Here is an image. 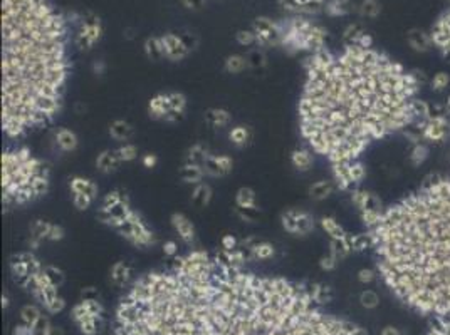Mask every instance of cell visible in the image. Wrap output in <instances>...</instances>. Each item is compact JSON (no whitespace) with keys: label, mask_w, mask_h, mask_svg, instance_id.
<instances>
[{"label":"cell","mask_w":450,"mask_h":335,"mask_svg":"<svg viewBox=\"0 0 450 335\" xmlns=\"http://www.w3.org/2000/svg\"><path fill=\"white\" fill-rule=\"evenodd\" d=\"M304 61L299 133L331 164L360 159L373 143L406 126L420 128L434 114L418 97V75L373 47L346 44Z\"/></svg>","instance_id":"1"},{"label":"cell","mask_w":450,"mask_h":335,"mask_svg":"<svg viewBox=\"0 0 450 335\" xmlns=\"http://www.w3.org/2000/svg\"><path fill=\"white\" fill-rule=\"evenodd\" d=\"M368 233L390 290L417 312L450 319V173L385 208Z\"/></svg>","instance_id":"2"},{"label":"cell","mask_w":450,"mask_h":335,"mask_svg":"<svg viewBox=\"0 0 450 335\" xmlns=\"http://www.w3.org/2000/svg\"><path fill=\"white\" fill-rule=\"evenodd\" d=\"M67 29L49 0H2V131L20 139L59 116L69 80Z\"/></svg>","instance_id":"3"},{"label":"cell","mask_w":450,"mask_h":335,"mask_svg":"<svg viewBox=\"0 0 450 335\" xmlns=\"http://www.w3.org/2000/svg\"><path fill=\"white\" fill-rule=\"evenodd\" d=\"M49 186L47 163L34 156L29 148H7L2 152V203L5 210L25 206L45 196Z\"/></svg>","instance_id":"4"},{"label":"cell","mask_w":450,"mask_h":335,"mask_svg":"<svg viewBox=\"0 0 450 335\" xmlns=\"http://www.w3.org/2000/svg\"><path fill=\"white\" fill-rule=\"evenodd\" d=\"M281 47L289 54L317 52L326 49L328 31L304 17H294L287 22H281Z\"/></svg>","instance_id":"5"},{"label":"cell","mask_w":450,"mask_h":335,"mask_svg":"<svg viewBox=\"0 0 450 335\" xmlns=\"http://www.w3.org/2000/svg\"><path fill=\"white\" fill-rule=\"evenodd\" d=\"M103 224L113 228L121 238H125L136 248H148L156 243V235L146 224L143 216L136 210H133V206H130L120 218H109L103 222Z\"/></svg>","instance_id":"6"},{"label":"cell","mask_w":450,"mask_h":335,"mask_svg":"<svg viewBox=\"0 0 450 335\" xmlns=\"http://www.w3.org/2000/svg\"><path fill=\"white\" fill-rule=\"evenodd\" d=\"M25 290L31 292L34 298L52 315H56V313L62 312L66 308V300L59 295V287L54 285L52 280L47 277L44 266L34 273L31 283H29Z\"/></svg>","instance_id":"7"},{"label":"cell","mask_w":450,"mask_h":335,"mask_svg":"<svg viewBox=\"0 0 450 335\" xmlns=\"http://www.w3.org/2000/svg\"><path fill=\"white\" fill-rule=\"evenodd\" d=\"M42 261L36 257V253L32 250H25V252H17L8 258V268L10 273L14 275L15 282L19 283L22 288H27L31 283L36 271L42 268Z\"/></svg>","instance_id":"8"},{"label":"cell","mask_w":450,"mask_h":335,"mask_svg":"<svg viewBox=\"0 0 450 335\" xmlns=\"http://www.w3.org/2000/svg\"><path fill=\"white\" fill-rule=\"evenodd\" d=\"M333 181L341 191H351L366 178V166L360 159L350 163H334L331 164Z\"/></svg>","instance_id":"9"},{"label":"cell","mask_w":450,"mask_h":335,"mask_svg":"<svg viewBox=\"0 0 450 335\" xmlns=\"http://www.w3.org/2000/svg\"><path fill=\"white\" fill-rule=\"evenodd\" d=\"M281 226L282 230L294 236H308L316 228V220L306 210L289 208L281 213Z\"/></svg>","instance_id":"10"},{"label":"cell","mask_w":450,"mask_h":335,"mask_svg":"<svg viewBox=\"0 0 450 335\" xmlns=\"http://www.w3.org/2000/svg\"><path fill=\"white\" fill-rule=\"evenodd\" d=\"M66 230L57 223L45 222V220H34L29 226V250L36 252L42 245V241H61L64 240Z\"/></svg>","instance_id":"11"},{"label":"cell","mask_w":450,"mask_h":335,"mask_svg":"<svg viewBox=\"0 0 450 335\" xmlns=\"http://www.w3.org/2000/svg\"><path fill=\"white\" fill-rule=\"evenodd\" d=\"M252 31L256 32L257 47H277V45H281V24L274 22L269 17H257L252 24Z\"/></svg>","instance_id":"12"},{"label":"cell","mask_w":450,"mask_h":335,"mask_svg":"<svg viewBox=\"0 0 450 335\" xmlns=\"http://www.w3.org/2000/svg\"><path fill=\"white\" fill-rule=\"evenodd\" d=\"M420 134L423 139L430 143H442L450 134V119L442 112H434L428 119L420 126Z\"/></svg>","instance_id":"13"},{"label":"cell","mask_w":450,"mask_h":335,"mask_svg":"<svg viewBox=\"0 0 450 335\" xmlns=\"http://www.w3.org/2000/svg\"><path fill=\"white\" fill-rule=\"evenodd\" d=\"M235 211L245 222H254L259 216V206H257V193L250 186H240L235 191Z\"/></svg>","instance_id":"14"},{"label":"cell","mask_w":450,"mask_h":335,"mask_svg":"<svg viewBox=\"0 0 450 335\" xmlns=\"http://www.w3.org/2000/svg\"><path fill=\"white\" fill-rule=\"evenodd\" d=\"M161 44H163V50H165V59L172 62H180L186 59L192 54L193 47L186 42V37L183 36H178V34L173 32H167L163 36H160Z\"/></svg>","instance_id":"15"},{"label":"cell","mask_w":450,"mask_h":335,"mask_svg":"<svg viewBox=\"0 0 450 335\" xmlns=\"http://www.w3.org/2000/svg\"><path fill=\"white\" fill-rule=\"evenodd\" d=\"M103 37V25L99 19L84 20L79 27V32L76 34V44L78 47L84 50H91Z\"/></svg>","instance_id":"16"},{"label":"cell","mask_w":450,"mask_h":335,"mask_svg":"<svg viewBox=\"0 0 450 335\" xmlns=\"http://www.w3.org/2000/svg\"><path fill=\"white\" fill-rule=\"evenodd\" d=\"M202 168L207 178H224L233 171V158L228 154H214V152H210L209 158L203 161Z\"/></svg>","instance_id":"17"},{"label":"cell","mask_w":450,"mask_h":335,"mask_svg":"<svg viewBox=\"0 0 450 335\" xmlns=\"http://www.w3.org/2000/svg\"><path fill=\"white\" fill-rule=\"evenodd\" d=\"M170 223H172L173 230L178 235L186 247H192L197 240V228L192 220L188 218L185 213H180V211H175V213L170 215Z\"/></svg>","instance_id":"18"},{"label":"cell","mask_w":450,"mask_h":335,"mask_svg":"<svg viewBox=\"0 0 450 335\" xmlns=\"http://www.w3.org/2000/svg\"><path fill=\"white\" fill-rule=\"evenodd\" d=\"M103 312H104L103 305H101V302H97L96 298H83L78 305L73 307L71 317H73L76 324H81V322L91 319L101 320L103 319Z\"/></svg>","instance_id":"19"},{"label":"cell","mask_w":450,"mask_h":335,"mask_svg":"<svg viewBox=\"0 0 450 335\" xmlns=\"http://www.w3.org/2000/svg\"><path fill=\"white\" fill-rule=\"evenodd\" d=\"M148 116L155 121L172 122V111H170V96L168 92H158L150 97L146 106Z\"/></svg>","instance_id":"20"},{"label":"cell","mask_w":450,"mask_h":335,"mask_svg":"<svg viewBox=\"0 0 450 335\" xmlns=\"http://www.w3.org/2000/svg\"><path fill=\"white\" fill-rule=\"evenodd\" d=\"M350 198H351V201H353V205L358 208L360 213H361V211H366V210H378V211L385 210V206L380 198H378L375 193L366 191V189L353 188L350 191Z\"/></svg>","instance_id":"21"},{"label":"cell","mask_w":450,"mask_h":335,"mask_svg":"<svg viewBox=\"0 0 450 335\" xmlns=\"http://www.w3.org/2000/svg\"><path fill=\"white\" fill-rule=\"evenodd\" d=\"M317 223H319L321 230L329 236V240L339 241V243H343L348 250H350V247H348V241H350L351 233L346 231L345 228L339 224V222L336 218H333V216H321ZM350 253H351V250H350Z\"/></svg>","instance_id":"22"},{"label":"cell","mask_w":450,"mask_h":335,"mask_svg":"<svg viewBox=\"0 0 450 335\" xmlns=\"http://www.w3.org/2000/svg\"><path fill=\"white\" fill-rule=\"evenodd\" d=\"M406 42H408V45L415 52L420 54H425L434 47V40H432L430 32L423 31L420 27H413L406 32Z\"/></svg>","instance_id":"23"},{"label":"cell","mask_w":450,"mask_h":335,"mask_svg":"<svg viewBox=\"0 0 450 335\" xmlns=\"http://www.w3.org/2000/svg\"><path fill=\"white\" fill-rule=\"evenodd\" d=\"M289 161L296 171L306 173V171H309L314 164V151L309 146H299L291 151Z\"/></svg>","instance_id":"24"},{"label":"cell","mask_w":450,"mask_h":335,"mask_svg":"<svg viewBox=\"0 0 450 335\" xmlns=\"http://www.w3.org/2000/svg\"><path fill=\"white\" fill-rule=\"evenodd\" d=\"M131 278H133V268H131V265L128 261L118 260V261H114L111 265V268H109V280H111V283L114 287H118V288L126 287L131 282Z\"/></svg>","instance_id":"25"},{"label":"cell","mask_w":450,"mask_h":335,"mask_svg":"<svg viewBox=\"0 0 450 335\" xmlns=\"http://www.w3.org/2000/svg\"><path fill=\"white\" fill-rule=\"evenodd\" d=\"M54 143L62 152H74L79 148V138L69 128H56L54 129Z\"/></svg>","instance_id":"26"},{"label":"cell","mask_w":450,"mask_h":335,"mask_svg":"<svg viewBox=\"0 0 450 335\" xmlns=\"http://www.w3.org/2000/svg\"><path fill=\"white\" fill-rule=\"evenodd\" d=\"M121 164L123 161L118 156L116 149H104L96 158V169L103 175H111V173L118 171Z\"/></svg>","instance_id":"27"},{"label":"cell","mask_w":450,"mask_h":335,"mask_svg":"<svg viewBox=\"0 0 450 335\" xmlns=\"http://www.w3.org/2000/svg\"><path fill=\"white\" fill-rule=\"evenodd\" d=\"M233 121L232 112L225 108H210L205 111V122L210 126V128L215 129H222L230 126Z\"/></svg>","instance_id":"28"},{"label":"cell","mask_w":450,"mask_h":335,"mask_svg":"<svg viewBox=\"0 0 450 335\" xmlns=\"http://www.w3.org/2000/svg\"><path fill=\"white\" fill-rule=\"evenodd\" d=\"M170 96V111H172V122H178L185 117L188 99L181 91H168Z\"/></svg>","instance_id":"29"},{"label":"cell","mask_w":450,"mask_h":335,"mask_svg":"<svg viewBox=\"0 0 450 335\" xmlns=\"http://www.w3.org/2000/svg\"><path fill=\"white\" fill-rule=\"evenodd\" d=\"M109 136L118 143H130V139L135 136V128L131 122L126 119H114L109 124Z\"/></svg>","instance_id":"30"},{"label":"cell","mask_w":450,"mask_h":335,"mask_svg":"<svg viewBox=\"0 0 450 335\" xmlns=\"http://www.w3.org/2000/svg\"><path fill=\"white\" fill-rule=\"evenodd\" d=\"M69 189H71V194L88 193V194H91V196H94L96 200H97V194H99V186H97L96 181L89 180V178H84V176H79V175H76L69 180Z\"/></svg>","instance_id":"31"},{"label":"cell","mask_w":450,"mask_h":335,"mask_svg":"<svg viewBox=\"0 0 450 335\" xmlns=\"http://www.w3.org/2000/svg\"><path fill=\"white\" fill-rule=\"evenodd\" d=\"M180 178L183 180V183L195 186V185L202 183V181L205 180L207 176H205V173H203L202 164L185 161L183 166H181V169H180Z\"/></svg>","instance_id":"32"},{"label":"cell","mask_w":450,"mask_h":335,"mask_svg":"<svg viewBox=\"0 0 450 335\" xmlns=\"http://www.w3.org/2000/svg\"><path fill=\"white\" fill-rule=\"evenodd\" d=\"M334 189H338L336 185H334V181L319 180V181H316V183H313L311 186H309L308 194H309V198L314 200V201H322V200H326V198H329L331 194L334 193Z\"/></svg>","instance_id":"33"},{"label":"cell","mask_w":450,"mask_h":335,"mask_svg":"<svg viewBox=\"0 0 450 335\" xmlns=\"http://www.w3.org/2000/svg\"><path fill=\"white\" fill-rule=\"evenodd\" d=\"M228 141H230L235 148H239V149L247 148L249 144L252 143V129L244 124L233 126V128H230V131H228Z\"/></svg>","instance_id":"34"},{"label":"cell","mask_w":450,"mask_h":335,"mask_svg":"<svg viewBox=\"0 0 450 335\" xmlns=\"http://www.w3.org/2000/svg\"><path fill=\"white\" fill-rule=\"evenodd\" d=\"M212 198H214V189H212V186L209 183H205V181H202V183L193 186L190 200H192V203L197 208H205L210 205Z\"/></svg>","instance_id":"35"},{"label":"cell","mask_w":450,"mask_h":335,"mask_svg":"<svg viewBox=\"0 0 450 335\" xmlns=\"http://www.w3.org/2000/svg\"><path fill=\"white\" fill-rule=\"evenodd\" d=\"M143 50H145V56L150 59V61H161V59H165L163 44H161L160 37H156V36L146 37L145 44H143Z\"/></svg>","instance_id":"36"},{"label":"cell","mask_w":450,"mask_h":335,"mask_svg":"<svg viewBox=\"0 0 450 335\" xmlns=\"http://www.w3.org/2000/svg\"><path fill=\"white\" fill-rule=\"evenodd\" d=\"M20 319H22V324L31 325L32 329L37 330V327H39V324L42 320V312H41V308L34 303L24 305V307L20 308Z\"/></svg>","instance_id":"37"},{"label":"cell","mask_w":450,"mask_h":335,"mask_svg":"<svg viewBox=\"0 0 450 335\" xmlns=\"http://www.w3.org/2000/svg\"><path fill=\"white\" fill-rule=\"evenodd\" d=\"M324 12L331 17H343L353 12L351 0H328L324 5Z\"/></svg>","instance_id":"38"},{"label":"cell","mask_w":450,"mask_h":335,"mask_svg":"<svg viewBox=\"0 0 450 335\" xmlns=\"http://www.w3.org/2000/svg\"><path fill=\"white\" fill-rule=\"evenodd\" d=\"M210 148L207 146L205 143H195L188 148L185 154V161H190V163H197V164H203V161L210 156Z\"/></svg>","instance_id":"39"},{"label":"cell","mask_w":450,"mask_h":335,"mask_svg":"<svg viewBox=\"0 0 450 335\" xmlns=\"http://www.w3.org/2000/svg\"><path fill=\"white\" fill-rule=\"evenodd\" d=\"M247 67H250L247 56H242V54H232V56H228L224 62V69H225V72H228V74H240V72H244Z\"/></svg>","instance_id":"40"},{"label":"cell","mask_w":450,"mask_h":335,"mask_svg":"<svg viewBox=\"0 0 450 335\" xmlns=\"http://www.w3.org/2000/svg\"><path fill=\"white\" fill-rule=\"evenodd\" d=\"M309 288H311L313 298H314V302H316V303L324 305V303H329L331 298H333L331 288L328 285H324V283H321V282L309 283Z\"/></svg>","instance_id":"41"},{"label":"cell","mask_w":450,"mask_h":335,"mask_svg":"<svg viewBox=\"0 0 450 335\" xmlns=\"http://www.w3.org/2000/svg\"><path fill=\"white\" fill-rule=\"evenodd\" d=\"M428 154H430V149H428L427 144L415 143L413 148H411V151H410V156H408L411 166H415V168L422 166V164L428 159Z\"/></svg>","instance_id":"42"},{"label":"cell","mask_w":450,"mask_h":335,"mask_svg":"<svg viewBox=\"0 0 450 335\" xmlns=\"http://www.w3.org/2000/svg\"><path fill=\"white\" fill-rule=\"evenodd\" d=\"M358 12L366 19H376L381 14V3L378 0H361V3L358 5Z\"/></svg>","instance_id":"43"},{"label":"cell","mask_w":450,"mask_h":335,"mask_svg":"<svg viewBox=\"0 0 450 335\" xmlns=\"http://www.w3.org/2000/svg\"><path fill=\"white\" fill-rule=\"evenodd\" d=\"M116 152L123 163H131V161H135L138 158L139 149L135 143H123L121 146L116 148Z\"/></svg>","instance_id":"44"},{"label":"cell","mask_w":450,"mask_h":335,"mask_svg":"<svg viewBox=\"0 0 450 335\" xmlns=\"http://www.w3.org/2000/svg\"><path fill=\"white\" fill-rule=\"evenodd\" d=\"M364 32L366 31H364L361 25L353 22V24L348 25V27L345 29V32H343V40H345V44H356Z\"/></svg>","instance_id":"45"},{"label":"cell","mask_w":450,"mask_h":335,"mask_svg":"<svg viewBox=\"0 0 450 335\" xmlns=\"http://www.w3.org/2000/svg\"><path fill=\"white\" fill-rule=\"evenodd\" d=\"M94 201H96V198L88 193H74L73 194V205L76 210H79V211L89 210V208L94 205Z\"/></svg>","instance_id":"46"},{"label":"cell","mask_w":450,"mask_h":335,"mask_svg":"<svg viewBox=\"0 0 450 335\" xmlns=\"http://www.w3.org/2000/svg\"><path fill=\"white\" fill-rule=\"evenodd\" d=\"M44 270H45V273H47V277L52 280L54 285L61 287L62 283L66 282V273L61 268H59V266H56V265H44Z\"/></svg>","instance_id":"47"},{"label":"cell","mask_w":450,"mask_h":335,"mask_svg":"<svg viewBox=\"0 0 450 335\" xmlns=\"http://www.w3.org/2000/svg\"><path fill=\"white\" fill-rule=\"evenodd\" d=\"M449 84H450V75L447 74V72H437V74H434V77H432V80H430L432 89H434V91H437V92L447 89Z\"/></svg>","instance_id":"48"},{"label":"cell","mask_w":450,"mask_h":335,"mask_svg":"<svg viewBox=\"0 0 450 335\" xmlns=\"http://www.w3.org/2000/svg\"><path fill=\"white\" fill-rule=\"evenodd\" d=\"M360 302H361L364 308H375L380 305V297L373 290H363L361 295H360Z\"/></svg>","instance_id":"49"},{"label":"cell","mask_w":450,"mask_h":335,"mask_svg":"<svg viewBox=\"0 0 450 335\" xmlns=\"http://www.w3.org/2000/svg\"><path fill=\"white\" fill-rule=\"evenodd\" d=\"M237 44H240L242 47H250L256 45V32L254 31H239L235 34Z\"/></svg>","instance_id":"50"},{"label":"cell","mask_w":450,"mask_h":335,"mask_svg":"<svg viewBox=\"0 0 450 335\" xmlns=\"http://www.w3.org/2000/svg\"><path fill=\"white\" fill-rule=\"evenodd\" d=\"M339 261H341V260H339V258H338L336 255H333L331 252H328V255L321 257L319 266H321V270H322V271H333V270L338 266Z\"/></svg>","instance_id":"51"},{"label":"cell","mask_w":450,"mask_h":335,"mask_svg":"<svg viewBox=\"0 0 450 335\" xmlns=\"http://www.w3.org/2000/svg\"><path fill=\"white\" fill-rule=\"evenodd\" d=\"M245 56H247L250 67H264L266 66V56L262 50H259V49L250 50V52L245 54Z\"/></svg>","instance_id":"52"},{"label":"cell","mask_w":450,"mask_h":335,"mask_svg":"<svg viewBox=\"0 0 450 335\" xmlns=\"http://www.w3.org/2000/svg\"><path fill=\"white\" fill-rule=\"evenodd\" d=\"M378 277V270H373V268H361L358 271V280L361 283H371L375 282Z\"/></svg>","instance_id":"53"},{"label":"cell","mask_w":450,"mask_h":335,"mask_svg":"<svg viewBox=\"0 0 450 335\" xmlns=\"http://www.w3.org/2000/svg\"><path fill=\"white\" fill-rule=\"evenodd\" d=\"M239 243H240V241L237 240V236L235 235H230V233L224 235L222 240H220V247H222V250H233V248L239 247Z\"/></svg>","instance_id":"54"},{"label":"cell","mask_w":450,"mask_h":335,"mask_svg":"<svg viewBox=\"0 0 450 335\" xmlns=\"http://www.w3.org/2000/svg\"><path fill=\"white\" fill-rule=\"evenodd\" d=\"M141 164H143V168H146V169H153L158 164V156L156 154H153V152H148V154H143L141 156Z\"/></svg>","instance_id":"55"},{"label":"cell","mask_w":450,"mask_h":335,"mask_svg":"<svg viewBox=\"0 0 450 335\" xmlns=\"http://www.w3.org/2000/svg\"><path fill=\"white\" fill-rule=\"evenodd\" d=\"M163 253L167 257H177L178 255V245L175 240H167L163 243Z\"/></svg>","instance_id":"56"},{"label":"cell","mask_w":450,"mask_h":335,"mask_svg":"<svg viewBox=\"0 0 450 335\" xmlns=\"http://www.w3.org/2000/svg\"><path fill=\"white\" fill-rule=\"evenodd\" d=\"M181 5L185 8H192V10H200L202 7H205L207 0H180Z\"/></svg>","instance_id":"57"},{"label":"cell","mask_w":450,"mask_h":335,"mask_svg":"<svg viewBox=\"0 0 450 335\" xmlns=\"http://www.w3.org/2000/svg\"><path fill=\"white\" fill-rule=\"evenodd\" d=\"M14 335H39V334H37V330L32 329L31 325L22 324V325H19V327L14 329Z\"/></svg>","instance_id":"58"},{"label":"cell","mask_w":450,"mask_h":335,"mask_svg":"<svg viewBox=\"0 0 450 335\" xmlns=\"http://www.w3.org/2000/svg\"><path fill=\"white\" fill-rule=\"evenodd\" d=\"M381 335H403V334L400 332V329L388 325V327H385L383 330H381Z\"/></svg>","instance_id":"59"},{"label":"cell","mask_w":450,"mask_h":335,"mask_svg":"<svg viewBox=\"0 0 450 335\" xmlns=\"http://www.w3.org/2000/svg\"><path fill=\"white\" fill-rule=\"evenodd\" d=\"M445 114L449 116V119H450V94H449V97H447V103H445V111H444Z\"/></svg>","instance_id":"60"},{"label":"cell","mask_w":450,"mask_h":335,"mask_svg":"<svg viewBox=\"0 0 450 335\" xmlns=\"http://www.w3.org/2000/svg\"><path fill=\"white\" fill-rule=\"evenodd\" d=\"M2 307L7 308L8 307V297L7 295H2Z\"/></svg>","instance_id":"61"}]
</instances>
